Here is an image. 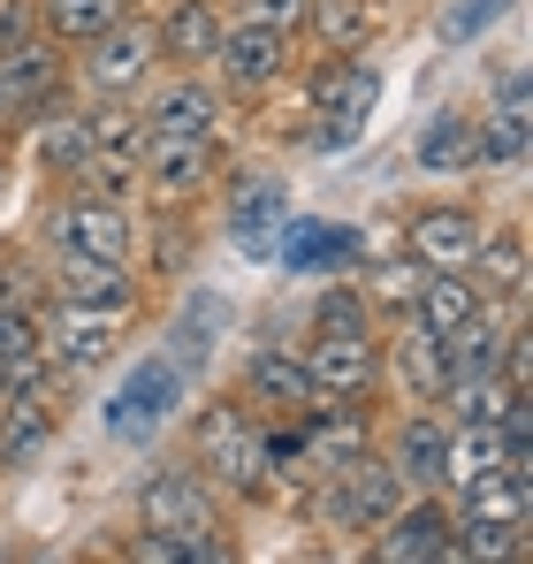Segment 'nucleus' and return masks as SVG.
Returning a JSON list of instances; mask_svg holds the SVG:
<instances>
[{
    "mask_svg": "<svg viewBox=\"0 0 533 564\" xmlns=\"http://www.w3.org/2000/svg\"><path fill=\"white\" fill-rule=\"evenodd\" d=\"M138 169L153 176V191H198L214 176V130H145L138 145Z\"/></svg>",
    "mask_w": 533,
    "mask_h": 564,
    "instance_id": "obj_6",
    "label": "nucleus"
},
{
    "mask_svg": "<svg viewBox=\"0 0 533 564\" xmlns=\"http://www.w3.org/2000/svg\"><path fill=\"white\" fill-rule=\"evenodd\" d=\"M396 375H404V389H420V397H443V389H449V359H443V336L412 321V328L396 336Z\"/></svg>",
    "mask_w": 533,
    "mask_h": 564,
    "instance_id": "obj_22",
    "label": "nucleus"
},
{
    "mask_svg": "<svg viewBox=\"0 0 533 564\" xmlns=\"http://www.w3.org/2000/svg\"><path fill=\"white\" fill-rule=\"evenodd\" d=\"M130 321V305H77V297H54V321L39 328V351L62 359V367H99L115 351V328Z\"/></svg>",
    "mask_w": 533,
    "mask_h": 564,
    "instance_id": "obj_4",
    "label": "nucleus"
},
{
    "mask_svg": "<svg viewBox=\"0 0 533 564\" xmlns=\"http://www.w3.org/2000/svg\"><path fill=\"white\" fill-rule=\"evenodd\" d=\"M130 214L115 206V198H77L62 221H54V245L62 252H77V260H130Z\"/></svg>",
    "mask_w": 533,
    "mask_h": 564,
    "instance_id": "obj_8",
    "label": "nucleus"
},
{
    "mask_svg": "<svg viewBox=\"0 0 533 564\" xmlns=\"http://www.w3.org/2000/svg\"><path fill=\"white\" fill-rule=\"evenodd\" d=\"M404 503V480H396V466H381V458H344V466H328V527L336 534H373L389 511Z\"/></svg>",
    "mask_w": 533,
    "mask_h": 564,
    "instance_id": "obj_2",
    "label": "nucleus"
},
{
    "mask_svg": "<svg viewBox=\"0 0 533 564\" xmlns=\"http://www.w3.org/2000/svg\"><path fill=\"white\" fill-rule=\"evenodd\" d=\"M62 93V46L54 39H23L0 54V115H39Z\"/></svg>",
    "mask_w": 533,
    "mask_h": 564,
    "instance_id": "obj_7",
    "label": "nucleus"
},
{
    "mask_svg": "<svg viewBox=\"0 0 533 564\" xmlns=\"http://www.w3.org/2000/svg\"><path fill=\"white\" fill-rule=\"evenodd\" d=\"M244 389H252L260 404H282V412L313 404V375H305V359H290V351H252V367H244Z\"/></svg>",
    "mask_w": 533,
    "mask_h": 564,
    "instance_id": "obj_20",
    "label": "nucleus"
},
{
    "mask_svg": "<svg viewBox=\"0 0 533 564\" xmlns=\"http://www.w3.org/2000/svg\"><path fill=\"white\" fill-rule=\"evenodd\" d=\"M161 62V39L153 31H138V23H115V31H99L91 39V85L115 99V93H130V85H145V69Z\"/></svg>",
    "mask_w": 533,
    "mask_h": 564,
    "instance_id": "obj_10",
    "label": "nucleus"
},
{
    "mask_svg": "<svg viewBox=\"0 0 533 564\" xmlns=\"http://www.w3.org/2000/svg\"><path fill=\"white\" fill-rule=\"evenodd\" d=\"M23 39H39V8H31V0H8V8H0V54L23 46Z\"/></svg>",
    "mask_w": 533,
    "mask_h": 564,
    "instance_id": "obj_34",
    "label": "nucleus"
},
{
    "mask_svg": "<svg viewBox=\"0 0 533 564\" xmlns=\"http://www.w3.org/2000/svg\"><path fill=\"white\" fill-rule=\"evenodd\" d=\"M313 0H244V23H266V31H297Z\"/></svg>",
    "mask_w": 533,
    "mask_h": 564,
    "instance_id": "obj_33",
    "label": "nucleus"
},
{
    "mask_svg": "<svg viewBox=\"0 0 533 564\" xmlns=\"http://www.w3.org/2000/svg\"><path fill=\"white\" fill-rule=\"evenodd\" d=\"M138 527H145V534H183V542L214 534V496H206V480L191 466L153 473V480L138 488ZM198 550H206V542H198Z\"/></svg>",
    "mask_w": 533,
    "mask_h": 564,
    "instance_id": "obj_3",
    "label": "nucleus"
},
{
    "mask_svg": "<svg viewBox=\"0 0 533 564\" xmlns=\"http://www.w3.org/2000/svg\"><path fill=\"white\" fill-rule=\"evenodd\" d=\"M305 23L320 31V46H328V54H358V46H366V31H373L366 0H313V8H305Z\"/></svg>",
    "mask_w": 533,
    "mask_h": 564,
    "instance_id": "obj_27",
    "label": "nucleus"
},
{
    "mask_svg": "<svg viewBox=\"0 0 533 564\" xmlns=\"http://www.w3.org/2000/svg\"><path fill=\"white\" fill-rule=\"evenodd\" d=\"M488 297L465 282V268H435V275L412 290V313H420V328H435V336H449V328H465L472 313H480Z\"/></svg>",
    "mask_w": 533,
    "mask_h": 564,
    "instance_id": "obj_15",
    "label": "nucleus"
},
{
    "mask_svg": "<svg viewBox=\"0 0 533 564\" xmlns=\"http://www.w3.org/2000/svg\"><path fill=\"white\" fill-rule=\"evenodd\" d=\"M39 161L46 169H62V176H77L91 161V145H85V115H54L46 130H39Z\"/></svg>",
    "mask_w": 533,
    "mask_h": 564,
    "instance_id": "obj_30",
    "label": "nucleus"
},
{
    "mask_svg": "<svg viewBox=\"0 0 533 564\" xmlns=\"http://www.w3.org/2000/svg\"><path fill=\"white\" fill-rule=\"evenodd\" d=\"M313 336H366V297L336 282V290L320 297V313H313Z\"/></svg>",
    "mask_w": 533,
    "mask_h": 564,
    "instance_id": "obj_32",
    "label": "nucleus"
},
{
    "mask_svg": "<svg viewBox=\"0 0 533 564\" xmlns=\"http://www.w3.org/2000/svg\"><path fill=\"white\" fill-rule=\"evenodd\" d=\"M191 473L198 480H221V488H252L266 473V451H260V427L237 397H214L198 420H191Z\"/></svg>",
    "mask_w": 533,
    "mask_h": 564,
    "instance_id": "obj_1",
    "label": "nucleus"
},
{
    "mask_svg": "<svg viewBox=\"0 0 533 564\" xmlns=\"http://www.w3.org/2000/svg\"><path fill=\"white\" fill-rule=\"evenodd\" d=\"M449 527H457V519L420 488V503H396V511L373 527V557L381 564H435V557H449Z\"/></svg>",
    "mask_w": 533,
    "mask_h": 564,
    "instance_id": "obj_5",
    "label": "nucleus"
},
{
    "mask_svg": "<svg viewBox=\"0 0 533 564\" xmlns=\"http://www.w3.org/2000/svg\"><path fill=\"white\" fill-rule=\"evenodd\" d=\"M472 161L480 169H519L526 161V115H503V107L480 115L472 122Z\"/></svg>",
    "mask_w": 533,
    "mask_h": 564,
    "instance_id": "obj_26",
    "label": "nucleus"
},
{
    "mask_svg": "<svg viewBox=\"0 0 533 564\" xmlns=\"http://www.w3.org/2000/svg\"><path fill=\"white\" fill-rule=\"evenodd\" d=\"M373 93H381V77H373V69H358L351 54H336V62H328V69L313 77V107L328 115V145H344L358 122H366Z\"/></svg>",
    "mask_w": 533,
    "mask_h": 564,
    "instance_id": "obj_11",
    "label": "nucleus"
},
{
    "mask_svg": "<svg viewBox=\"0 0 533 564\" xmlns=\"http://www.w3.org/2000/svg\"><path fill=\"white\" fill-rule=\"evenodd\" d=\"M221 31H229V23H221V8H214V0H183L153 39H161V54H176V62H214Z\"/></svg>",
    "mask_w": 533,
    "mask_h": 564,
    "instance_id": "obj_19",
    "label": "nucleus"
},
{
    "mask_svg": "<svg viewBox=\"0 0 533 564\" xmlns=\"http://www.w3.org/2000/svg\"><path fill=\"white\" fill-rule=\"evenodd\" d=\"M282 252H290L297 268H328V260H344V252H351V229H336V221H290Z\"/></svg>",
    "mask_w": 533,
    "mask_h": 564,
    "instance_id": "obj_29",
    "label": "nucleus"
},
{
    "mask_svg": "<svg viewBox=\"0 0 533 564\" xmlns=\"http://www.w3.org/2000/svg\"><path fill=\"white\" fill-rule=\"evenodd\" d=\"M115 23H122V0H39V31L54 46H91Z\"/></svg>",
    "mask_w": 533,
    "mask_h": 564,
    "instance_id": "obj_18",
    "label": "nucleus"
},
{
    "mask_svg": "<svg viewBox=\"0 0 533 564\" xmlns=\"http://www.w3.org/2000/svg\"><path fill=\"white\" fill-rule=\"evenodd\" d=\"M412 153H420V169H435V176L472 169V115H457V107H449V115H435V122L420 130V145H412Z\"/></svg>",
    "mask_w": 533,
    "mask_h": 564,
    "instance_id": "obj_24",
    "label": "nucleus"
},
{
    "mask_svg": "<svg viewBox=\"0 0 533 564\" xmlns=\"http://www.w3.org/2000/svg\"><path fill=\"white\" fill-rule=\"evenodd\" d=\"M54 435V412L39 404V397H15L8 404V427H0V466H23V458H39V443Z\"/></svg>",
    "mask_w": 533,
    "mask_h": 564,
    "instance_id": "obj_28",
    "label": "nucleus"
},
{
    "mask_svg": "<svg viewBox=\"0 0 533 564\" xmlns=\"http://www.w3.org/2000/svg\"><path fill=\"white\" fill-rule=\"evenodd\" d=\"M145 130H214V93H206L198 77H176L168 93L153 99Z\"/></svg>",
    "mask_w": 533,
    "mask_h": 564,
    "instance_id": "obj_25",
    "label": "nucleus"
},
{
    "mask_svg": "<svg viewBox=\"0 0 533 564\" xmlns=\"http://www.w3.org/2000/svg\"><path fill=\"white\" fill-rule=\"evenodd\" d=\"M305 375H313V397H366L373 389V344L366 336H313Z\"/></svg>",
    "mask_w": 533,
    "mask_h": 564,
    "instance_id": "obj_14",
    "label": "nucleus"
},
{
    "mask_svg": "<svg viewBox=\"0 0 533 564\" xmlns=\"http://www.w3.org/2000/svg\"><path fill=\"white\" fill-rule=\"evenodd\" d=\"M472 268H480V297H488V290H496V297H519V290H526V237H519V229H488L480 252H472Z\"/></svg>",
    "mask_w": 533,
    "mask_h": 564,
    "instance_id": "obj_21",
    "label": "nucleus"
},
{
    "mask_svg": "<svg viewBox=\"0 0 533 564\" xmlns=\"http://www.w3.org/2000/svg\"><path fill=\"white\" fill-rule=\"evenodd\" d=\"M85 145H91V161H122V169H138L145 115H130V107H91V115H85Z\"/></svg>",
    "mask_w": 533,
    "mask_h": 564,
    "instance_id": "obj_23",
    "label": "nucleus"
},
{
    "mask_svg": "<svg viewBox=\"0 0 533 564\" xmlns=\"http://www.w3.org/2000/svg\"><path fill=\"white\" fill-rule=\"evenodd\" d=\"M214 62H221V77H229L237 93H252V85H274V77L290 69V31H266V23H237V31H221Z\"/></svg>",
    "mask_w": 533,
    "mask_h": 564,
    "instance_id": "obj_9",
    "label": "nucleus"
},
{
    "mask_svg": "<svg viewBox=\"0 0 533 564\" xmlns=\"http://www.w3.org/2000/svg\"><path fill=\"white\" fill-rule=\"evenodd\" d=\"M480 237H488L480 214H465V206H435V214L412 221V260H420V268H472Z\"/></svg>",
    "mask_w": 533,
    "mask_h": 564,
    "instance_id": "obj_13",
    "label": "nucleus"
},
{
    "mask_svg": "<svg viewBox=\"0 0 533 564\" xmlns=\"http://www.w3.org/2000/svg\"><path fill=\"white\" fill-rule=\"evenodd\" d=\"M496 8H503V0H457V15H449V39H465V31H472V23H488Z\"/></svg>",
    "mask_w": 533,
    "mask_h": 564,
    "instance_id": "obj_35",
    "label": "nucleus"
},
{
    "mask_svg": "<svg viewBox=\"0 0 533 564\" xmlns=\"http://www.w3.org/2000/svg\"><path fill=\"white\" fill-rule=\"evenodd\" d=\"M54 282H62V297H77V305H138V282H130L122 260H77V252H62Z\"/></svg>",
    "mask_w": 533,
    "mask_h": 564,
    "instance_id": "obj_16",
    "label": "nucleus"
},
{
    "mask_svg": "<svg viewBox=\"0 0 533 564\" xmlns=\"http://www.w3.org/2000/svg\"><path fill=\"white\" fill-rule=\"evenodd\" d=\"M443 443H449L443 420H427V412L404 420V427H396V458H389L396 480H404V488H443Z\"/></svg>",
    "mask_w": 533,
    "mask_h": 564,
    "instance_id": "obj_17",
    "label": "nucleus"
},
{
    "mask_svg": "<svg viewBox=\"0 0 533 564\" xmlns=\"http://www.w3.org/2000/svg\"><path fill=\"white\" fill-rule=\"evenodd\" d=\"M274 221H282V191L274 184L252 191V198H237V214H229V229H237L252 252H274Z\"/></svg>",
    "mask_w": 533,
    "mask_h": 564,
    "instance_id": "obj_31",
    "label": "nucleus"
},
{
    "mask_svg": "<svg viewBox=\"0 0 533 564\" xmlns=\"http://www.w3.org/2000/svg\"><path fill=\"white\" fill-rule=\"evenodd\" d=\"M511 466V435L496 427V420H457L443 443V480L449 488H480L488 473Z\"/></svg>",
    "mask_w": 533,
    "mask_h": 564,
    "instance_id": "obj_12",
    "label": "nucleus"
}]
</instances>
